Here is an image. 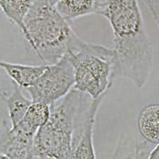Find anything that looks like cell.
Wrapping results in <instances>:
<instances>
[{"label":"cell","instance_id":"cell-1","mask_svg":"<svg viewBox=\"0 0 159 159\" xmlns=\"http://www.w3.org/2000/svg\"><path fill=\"white\" fill-rule=\"evenodd\" d=\"M101 15L108 20L113 32V79H127L142 89L151 74L154 57L139 1L105 0Z\"/></svg>","mask_w":159,"mask_h":159},{"label":"cell","instance_id":"cell-2","mask_svg":"<svg viewBox=\"0 0 159 159\" xmlns=\"http://www.w3.org/2000/svg\"><path fill=\"white\" fill-rule=\"evenodd\" d=\"M22 34L38 58L51 65L66 55L75 33L56 6L37 0L25 17Z\"/></svg>","mask_w":159,"mask_h":159},{"label":"cell","instance_id":"cell-3","mask_svg":"<svg viewBox=\"0 0 159 159\" xmlns=\"http://www.w3.org/2000/svg\"><path fill=\"white\" fill-rule=\"evenodd\" d=\"M91 99L72 89L57 105L51 106L48 121L40 127L34 138V154L36 158L71 159L76 121Z\"/></svg>","mask_w":159,"mask_h":159},{"label":"cell","instance_id":"cell-4","mask_svg":"<svg viewBox=\"0 0 159 159\" xmlns=\"http://www.w3.org/2000/svg\"><path fill=\"white\" fill-rule=\"evenodd\" d=\"M66 55L74 67L73 89L92 99L107 95L114 80V49L86 42L75 34Z\"/></svg>","mask_w":159,"mask_h":159},{"label":"cell","instance_id":"cell-5","mask_svg":"<svg viewBox=\"0 0 159 159\" xmlns=\"http://www.w3.org/2000/svg\"><path fill=\"white\" fill-rule=\"evenodd\" d=\"M75 85L74 67L67 55L48 69L32 87L26 89L34 103L55 104Z\"/></svg>","mask_w":159,"mask_h":159},{"label":"cell","instance_id":"cell-6","mask_svg":"<svg viewBox=\"0 0 159 159\" xmlns=\"http://www.w3.org/2000/svg\"><path fill=\"white\" fill-rule=\"evenodd\" d=\"M105 96L91 99L82 108L72 139L71 159H96L93 130L98 110Z\"/></svg>","mask_w":159,"mask_h":159},{"label":"cell","instance_id":"cell-7","mask_svg":"<svg viewBox=\"0 0 159 159\" xmlns=\"http://www.w3.org/2000/svg\"><path fill=\"white\" fill-rule=\"evenodd\" d=\"M38 130L21 121L15 127L3 122L1 125V155L9 159H36L34 154V138Z\"/></svg>","mask_w":159,"mask_h":159},{"label":"cell","instance_id":"cell-8","mask_svg":"<svg viewBox=\"0 0 159 159\" xmlns=\"http://www.w3.org/2000/svg\"><path fill=\"white\" fill-rule=\"evenodd\" d=\"M1 68L7 72L15 85L28 89L34 84L48 69L49 65H25L2 61Z\"/></svg>","mask_w":159,"mask_h":159},{"label":"cell","instance_id":"cell-9","mask_svg":"<svg viewBox=\"0 0 159 159\" xmlns=\"http://www.w3.org/2000/svg\"><path fill=\"white\" fill-rule=\"evenodd\" d=\"M105 0H60L57 11L68 21L90 15H101Z\"/></svg>","mask_w":159,"mask_h":159},{"label":"cell","instance_id":"cell-10","mask_svg":"<svg viewBox=\"0 0 159 159\" xmlns=\"http://www.w3.org/2000/svg\"><path fill=\"white\" fill-rule=\"evenodd\" d=\"M139 134L147 143L159 144V104H150L139 112L137 119Z\"/></svg>","mask_w":159,"mask_h":159},{"label":"cell","instance_id":"cell-11","mask_svg":"<svg viewBox=\"0 0 159 159\" xmlns=\"http://www.w3.org/2000/svg\"><path fill=\"white\" fill-rule=\"evenodd\" d=\"M20 89L21 88L15 84L14 90L11 93L2 92V100L6 103L11 127H15L22 121L33 103L31 99L24 96Z\"/></svg>","mask_w":159,"mask_h":159},{"label":"cell","instance_id":"cell-12","mask_svg":"<svg viewBox=\"0 0 159 159\" xmlns=\"http://www.w3.org/2000/svg\"><path fill=\"white\" fill-rule=\"evenodd\" d=\"M33 4V0H0L4 15L11 22L18 25L22 33L25 30V17Z\"/></svg>","mask_w":159,"mask_h":159},{"label":"cell","instance_id":"cell-13","mask_svg":"<svg viewBox=\"0 0 159 159\" xmlns=\"http://www.w3.org/2000/svg\"><path fill=\"white\" fill-rule=\"evenodd\" d=\"M154 146L147 143L143 139L141 143L137 142L136 148L133 154L125 156L123 159H147L150 151L154 149Z\"/></svg>","mask_w":159,"mask_h":159},{"label":"cell","instance_id":"cell-14","mask_svg":"<svg viewBox=\"0 0 159 159\" xmlns=\"http://www.w3.org/2000/svg\"><path fill=\"white\" fill-rule=\"evenodd\" d=\"M159 26V0H143Z\"/></svg>","mask_w":159,"mask_h":159},{"label":"cell","instance_id":"cell-15","mask_svg":"<svg viewBox=\"0 0 159 159\" xmlns=\"http://www.w3.org/2000/svg\"><path fill=\"white\" fill-rule=\"evenodd\" d=\"M147 159H159V144L155 146L150 151Z\"/></svg>","mask_w":159,"mask_h":159},{"label":"cell","instance_id":"cell-16","mask_svg":"<svg viewBox=\"0 0 159 159\" xmlns=\"http://www.w3.org/2000/svg\"><path fill=\"white\" fill-rule=\"evenodd\" d=\"M48 1H49V2H50V3L52 4V5H53V6H56V4L58 2H59L60 0H48Z\"/></svg>","mask_w":159,"mask_h":159},{"label":"cell","instance_id":"cell-17","mask_svg":"<svg viewBox=\"0 0 159 159\" xmlns=\"http://www.w3.org/2000/svg\"><path fill=\"white\" fill-rule=\"evenodd\" d=\"M1 159H9L7 157H6L4 155H1Z\"/></svg>","mask_w":159,"mask_h":159}]
</instances>
